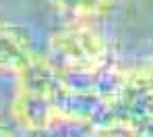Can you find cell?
<instances>
[{"instance_id": "cell-2", "label": "cell", "mask_w": 153, "mask_h": 137, "mask_svg": "<svg viewBox=\"0 0 153 137\" xmlns=\"http://www.w3.org/2000/svg\"><path fill=\"white\" fill-rule=\"evenodd\" d=\"M35 56L25 33L0 19V73H19Z\"/></svg>"}, {"instance_id": "cell-1", "label": "cell", "mask_w": 153, "mask_h": 137, "mask_svg": "<svg viewBox=\"0 0 153 137\" xmlns=\"http://www.w3.org/2000/svg\"><path fill=\"white\" fill-rule=\"evenodd\" d=\"M110 46L95 23H64L48 42L46 60L71 79L93 77L108 69Z\"/></svg>"}, {"instance_id": "cell-3", "label": "cell", "mask_w": 153, "mask_h": 137, "mask_svg": "<svg viewBox=\"0 0 153 137\" xmlns=\"http://www.w3.org/2000/svg\"><path fill=\"white\" fill-rule=\"evenodd\" d=\"M64 23H97L110 15L116 0H48Z\"/></svg>"}]
</instances>
